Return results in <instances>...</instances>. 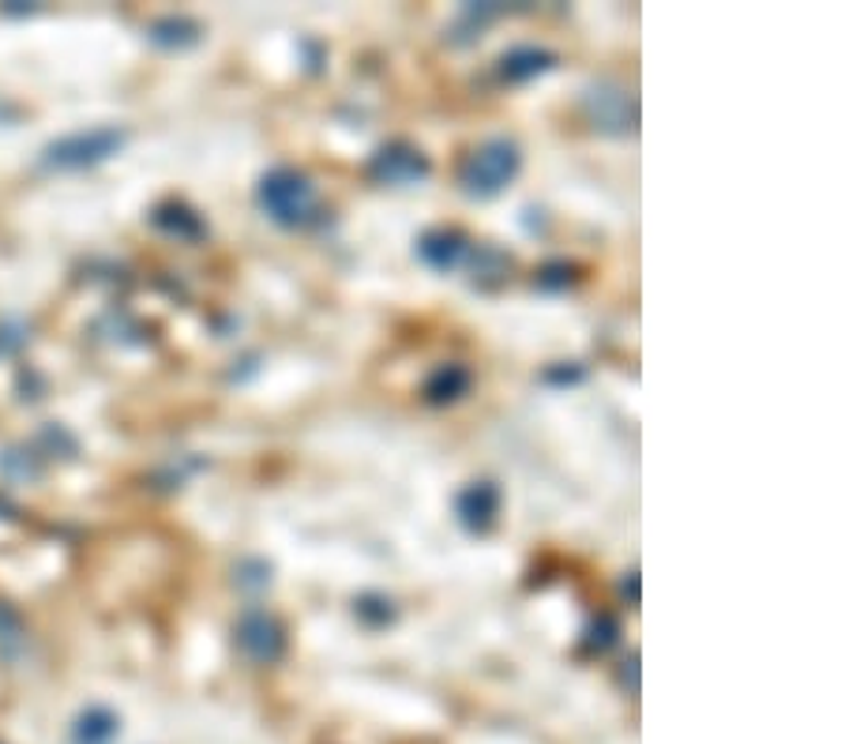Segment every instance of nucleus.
Returning a JSON list of instances; mask_svg holds the SVG:
<instances>
[{"label":"nucleus","mask_w":845,"mask_h":744,"mask_svg":"<svg viewBox=\"0 0 845 744\" xmlns=\"http://www.w3.org/2000/svg\"><path fill=\"white\" fill-rule=\"evenodd\" d=\"M421 256L439 271H452L473 256V244L463 241L459 233H429V238L421 241Z\"/></svg>","instance_id":"423d86ee"},{"label":"nucleus","mask_w":845,"mask_h":744,"mask_svg":"<svg viewBox=\"0 0 845 744\" xmlns=\"http://www.w3.org/2000/svg\"><path fill=\"white\" fill-rule=\"evenodd\" d=\"M518 170V147L507 139H492V144L478 147L463 165V185L470 196H496Z\"/></svg>","instance_id":"f03ea898"},{"label":"nucleus","mask_w":845,"mask_h":744,"mask_svg":"<svg viewBox=\"0 0 845 744\" xmlns=\"http://www.w3.org/2000/svg\"><path fill=\"white\" fill-rule=\"evenodd\" d=\"M237 643L256 662H275L282 654V632L267 613H249V617L237 625Z\"/></svg>","instance_id":"20e7f679"},{"label":"nucleus","mask_w":845,"mask_h":744,"mask_svg":"<svg viewBox=\"0 0 845 744\" xmlns=\"http://www.w3.org/2000/svg\"><path fill=\"white\" fill-rule=\"evenodd\" d=\"M496 504H500L496 489H492L489 481H481V485H470L459 496V515L470 530H486L492 523V515H496Z\"/></svg>","instance_id":"0eeeda50"},{"label":"nucleus","mask_w":845,"mask_h":744,"mask_svg":"<svg viewBox=\"0 0 845 744\" xmlns=\"http://www.w3.org/2000/svg\"><path fill=\"white\" fill-rule=\"evenodd\" d=\"M121 144H125V133H117V128L79 133V136L57 139L42 162H46L49 170H83V165H94V162L110 159V154H117Z\"/></svg>","instance_id":"7ed1b4c3"},{"label":"nucleus","mask_w":845,"mask_h":744,"mask_svg":"<svg viewBox=\"0 0 845 744\" xmlns=\"http://www.w3.org/2000/svg\"><path fill=\"white\" fill-rule=\"evenodd\" d=\"M117 737V718L105 707H91V711L79 714L76 722V744H110Z\"/></svg>","instance_id":"6e6552de"},{"label":"nucleus","mask_w":845,"mask_h":744,"mask_svg":"<svg viewBox=\"0 0 845 744\" xmlns=\"http://www.w3.org/2000/svg\"><path fill=\"white\" fill-rule=\"evenodd\" d=\"M260 207L267 211L275 222L282 226H301L312 218L316 211V188L312 181L305 178V173L297 170H271L267 178L260 181Z\"/></svg>","instance_id":"f257e3e1"},{"label":"nucleus","mask_w":845,"mask_h":744,"mask_svg":"<svg viewBox=\"0 0 845 744\" xmlns=\"http://www.w3.org/2000/svg\"><path fill=\"white\" fill-rule=\"evenodd\" d=\"M373 173L384 181V185H413L418 178H425L429 165L418 151H413V147L395 144V147H384V151L376 154Z\"/></svg>","instance_id":"39448f33"},{"label":"nucleus","mask_w":845,"mask_h":744,"mask_svg":"<svg viewBox=\"0 0 845 744\" xmlns=\"http://www.w3.org/2000/svg\"><path fill=\"white\" fill-rule=\"evenodd\" d=\"M552 60L557 57L545 54V49H515V54L504 57V80H530V76L545 72Z\"/></svg>","instance_id":"1a4fd4ad"},{"label":"nucleus","mask_w":845,"mask_h":744,"mask_svg":"<svg viewBox=\"0 0 845 744\" xmlns=\"http://www.w3.org/2000/svg\"><path fill=\"white\" fill-rule=\"evenodd\" d=\"M466 384H470V373L459 369V365H447V369L429 384V396L433 399H455L459 391H466Z\"/></svg>","instance_id":"9d476101"}]
</instances>
